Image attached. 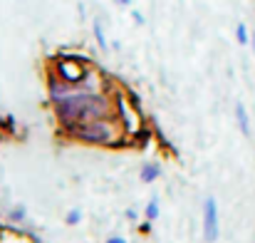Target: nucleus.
I'll use <instances>...</instances> for the list:
<instances>
[{
	"mask_svg": "<svg viewBox=\"0 0 255 243\" xmlns=\"http://www.w3.org/2000/svg\"><path fill=\"white\" fill-rule=\"evenodd\" d=\"M55 117L60 127L85 124L92 119H107L114 117V102L102 92H87L82 87H75L70 94L52 102Z\"/></svg>",
	"mask_w": 255,
	"mask_h": 243,
	"instance_id": "obj_1",
	"label": "nucleus"
},
{
	"mask_svg": "<svg viewBox=\"0 0 255 243\" xmlns=\"http://www.w3.org/2000/svg\"><path fill=\"white\" fill-rule=\"evenodd\" d=\"M62 134L72 142H82L89 147H119L124 142V129H122V124H117V117L62 127Z\"/></svg>",
	"mask_w": 255,
	"mask_h": 243,
	"instance_id": "obj_2",
	"label": "nucleus"
},
{
	"mask_svg": "<svg viewBox=\"0 0 255 243\" xmlns=\"http://www.w3.org/2000/svg\"><path fill=\"white\" fill-rule=\"evenodd\" d=\"M201 224H203V241L216 243L221 236V216H218V201L213 196H206L201 209Z\"/></svg>",
	"mask_w": 255,
	"mask_h": 243,
	"instance_id": "obj_3",
	"label": "nucleus"
},
{
	"mask_svg": "<svg viewBox=\"0 0 255 243\" xmlns=\"http://www.w3.org/2000/svg\"><path fill=\"white\" fill-rule=\"evenodd\" d=\"M55 75L62 82H67V84L80 87L87 80V75H89V67H87L82 60H77V57H62L55 65Z\"/></svg>",
	"mask_w": 255,
	"mask_h": 243,
	"instance_id": "obj_4",
	"label": "nucleus"
},
{
	"mask_svg": "<svg viewBox=\"0 0 255 243\" xmlns=\"http://www.w3.org/2000/svg\"><path fill=\"white\" fill-rule=\"evenodd\" d=\"M117 109H119V124L124 129V134H139L141 132V114L136 107H131L124 97H117Z\"/></svg>",
	"mask_w": 255,
	"mask_h": 243,
	"instance_id": "obj_5",
	"label": "nucleus"
},
{
	"mask_svg": "<svg viewBox=\"0 0 255 243\" xmlns=\"http://www.w3.org/2000/svg\"><path fill=\"white\" fill-rule=\"evenodd\" d=\"M159 176H161V166H159V164H146V166H141V171H139L141 184H154Z\"/></svg>",
	"mask_w": 255,
	"mask_h": 243,
	"instance_id": "obj_6",
	"label": "nucleus"
},
{
	"mask_svg": "<svg viewBox=\"0 0 255 243\" xmlns=\"http://www.w3.org/2000/svg\"><path fill=\"white\" fill-rule=\"evenodd\" d=\"M236 119H238V127H241V132L248 137L251 134V119H248V112H246V104H236Z\"/></svg>",
	"mask_w": 255,
	"mask_h": 243,
	"instance_id": "obj_7",
	"label": "nucleus"
},
{
	"mask_svg": "<svg viewBox=\"0 0 255 243\" xmlns=\"http://www.w3.org/2000/svg\"><path fill=\"white\" fill-rule=\"evenodd\" d=\"M159 214H161V209H159V199H149V204L144 206V216H146V221H156Z\"/></svg>",
	"mask_w": 255,
	"mask_h": 243,
	"instance_id": "obj_8",
	"label": "nucleus"
},
{
	"mask_svg": "<svg viewBox=\"0 0 255 243\" xmlns=\"http://www.w3.org/2000/svg\"><path fill=\"white\" fill-rule=\"evenodd\" d=\"M80 221H82V211H80V209H70L67 216H65V224H67V226H77Z\"/></svg>",
	"mask_w": 255,
	"mask_h": 243,
	"instance_id": "obj_9",
	"label": "nucleus"
},
{
	"mask_svg": "<svg viewBox=\"0 0 255 243\" xmlns=\"http://www.w3.org/2000/svg\"><path fill=\"white\" fill-rule=\"evenodd\" d=\"M236 37H238V42H241V45H248V42H251V37H248V27H246L243 22L236 27Z\"/></svg>",
	"mask_w": 255,
	"mask_h": 243,
	"instance_id": "obj_10",
	"label": "nucleus"
},
{
	"mask_svg": "<svg viewBox=\"0 0 255 243\" xmlns=\"http://www.w3.org/2000/svg\"><path fill=\"white\" fill-rule=\"evenodd\" d=\"M94 37H97V45H99L102 50H107V37H104V30H102L99 22H94Z\"/></svg>",
	"mask_w": 255,
	"mask_h": 243,
	"instance_id": "obj_11",
	"label": "nucleus"
},
{
	"mask_svg": "<svg viewBox=\"0 0 255 243\" xmlns=\"http://www.w3.org/2000/svg\"><path fill=\"white\" fill-rule=\"evenodd\" d=\"M7 219H10L12 224H20V221H25V209H22V206H15V209L7 214Z\"/></svg>",
	"mask_w": 255,
	"mask_h": 243,
	"instance_id": "obj_12",
	"label": "nucleus"
},
{
	"mask_svg": "<svg viewBox=\"0 0 255 243\" xmlns=\"http://www.w3.org/2000/svg\"><path fill=\"white\" fill-rule=\"evenodd\" d=\"M104 243H127V241H124L122 236H109V239H107Z\"/></svg>",
	"mask_w": 255,
	"mask_h": 243,
	"instance_id": "obj_13",
	"label": "nucleus"
},
{
	"mask_svg": "<svg viewBox=\"0 0 255 243\" xmlns=\"http://www.w3.org/2000/svg\"><path fill=\"white\" fill-rule=\"evenodd\" d=\"M117 5H131V0H114Z\"/></svg>",
	"mask_w": 255,
	"mask_h": 243,
	"instance_id": "obj_14",
	"label": "nucleus"
},
{
	"mask_svg": "<svg viewBox=\"0 0 255 243\" xmlns=\"http://www.w3.org/2000/svg\"><path fill=\"white\" fill-rule=\"evenodd\" d=\"M251 40H253V50H255V32H253V37H251Z\"/></svg>",
	"mask_w": 255,
	"mask_h": 243,
	"instance_id": "obj_15",
	"label": "nucleus"
}]
</instances>
